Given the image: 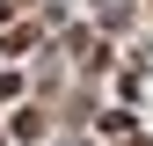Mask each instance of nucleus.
<instances>
[{"label": "nucleus", "mask_w": 153, "mask_h": 146, "mask_svg": "<svg viewBox=\"0 0 153 146\" xmlns=\"http://www.w3.org/2000/svg\"><path fill=\"white\" fill-rule=\"evenodd\" d=\"M146 7H153V0H146Z\"/></svg>", "instance_id": "f03ea898"}, {"label": "nucleus", "mask_w": 153, "mask_h": 146, "mask_svg": "<svg viewBox=\"0 0 153 146\" xmlns=\"http://www.w3.org/2000/svg\"><path fill=\"white\" fill-rule=\"evenodd\" d=\"M15 139H44V110H22L15 117Z\"/></svg>", "instance_id": "f257e3e1"}]
</instances>
